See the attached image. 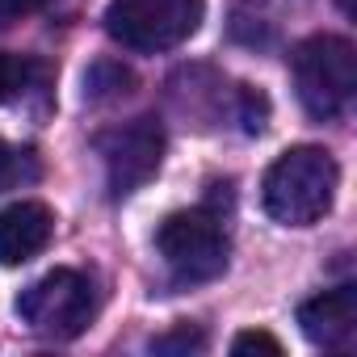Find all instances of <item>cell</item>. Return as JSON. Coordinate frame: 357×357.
Returning a JSON list of instances; mask_svg holds the SVG:
<instances>
[{"instance_id":"obj_1","label":"cell","mask_w":357,"mask_h":357,"mask_svg":"<svg viewBox=\"0 0 357 357\" xmlns=\"http://www.w3.org/2000/svg\"><path fill=\"white\" fill-rule=\"evenodd\" d=\"M340 185V168L332 160V151L324 147H290L282 151L261 185V202L265 215L282 227H311L332 211Z\"/></svg>"},{"instance_id":"obj_2","label":"cell","mask_w":357,"mask_h":357,"mask_svg":"<svg viewBox=\"0 0 357 357\" xmlns=\"http://www.w3.org/2000/svg\"><path fill=\"white\" fill-rule=\"evenodd\" d=\"M294 93L319 122L340 118L357 97V51L340 34H311L290 55Z\"/></svg>"},{"instance_id":"obj_3","label":"cell","mask_w":357,"mask_h":357,"mask_svg":"<svg viewBox=\"0 0 357 357\" xmlns=\"http://www.w3.org/2000/svg\"><path fill=\"white\" fill-rule=\"evenodd\" d=\"M155 252H160L164 269L172 273V282H181V286H206V282L223 278L227 257H231L223 215L211 206L168 215L155 231Z\"/></svg>"},{"instance_id":"obj_4","label":"cell","mask_w":357,"mask_h":357,"mask_svg":"<svg viewBox=\"0 0 357 357\" xmlns=\"http://www.w3.org/2000/svg\"><path fill=\"white\" fill-rule=\"evenodd\" d=\"M206 5L202 0H109L105 34L139 55H160L198 34Z\"/></svg>"},{"instance_id":"obj_5","label":"cell","mask_w":357,"mask_h":357,"mask_svg":"<svg viewBox=\"0 0 357 357\" xmlns=\"http://www.w3.org/2000/svg\"><path fill=\"white\" fill-rule=\"evenodd\" d=\"M97 298L80 269H51L17 294L22 324L43 340H76L93 324Z\"/></svg>"},{"instance_id":"obj_6","label":"cell","mask_w":357,"mask_h":357,"mask_svg":"<svg viewBox=\"0 0 357 357\" xmlns=\"http://www.w3.org/2000/svg\"><path fill=\"white\" fill-rule=\"evenodd\" d=\"M97 155H101V168H105L109 194L114 198L135 194L164 164V126H160V118L143 114V118H130L114 130H101L97 135Z\"/></svg>"},{"instance_id":"obj_7","label":"cell","mask_w":357,"mask_h":357,"mask_svg":"<svg viewBox=\"0 0 357 357\" xmlns=\"http://www.w3.org/2000/svg\"><path fill=\"white\" fill-rule=\"evenodd\" d=\"M298 328L319 349H349L357 340V286H336L298 303Z\"/></svg>"},{"instance_id":"obj_8","label":"cell","mask_w":357,"mask_h":357,"mask_svg":"<svg viewBox=\"0 0 357 357\" xmlns=\"http://www.w3.org/2000/svg\"><path fill=\"white\" fill-rule=\"evenodd\" d=\"M55 236V215L47 202H13L0 211V265H26L34 261Z\"/></svg>"},{"instance_id":"obj_9","label":"cell","mask_w":357,"mask_h":357,"mask_svg":"<svg viewBox=\"0 0 357 357\" xmlns=\"http://www.w3.org/2000/svg\"><path fill=\"white\" fill-rule=\"evenodd\" d=\"M130 89H135V76H130L122 63H109V59L93 63L89 76H84V97H89V101H109V97H122V93H130Z\"/></svg>"},{"instance_id":"obj_10","label":"cell","mask_w":357,"mask_h":357,"mask_svg":"<svg viewBox=\"0 0 357 357\" xmlns=\"http://www.w3.org/2000/svg\"><path fill=\"white\" fill-rule=\"evenodd\" d=\"M34 176H38L34 155L0 139V194H5V190H17V185H26V181H34Z\"/></svg>"},{"instance_id":"obj_11","label":"cell","mask_w":357,"mask_h":357,"mask_svg":"<svg viewBox=\"0 0 357 357\" xmlns=\"http://www.w3.org/2000/svg\"><path fill=\"white\" fill-rule=\"evenodd\" d=\"M30 76H34V63L30 59L0 51V105H9L13 97H22L30 89Z\"/></svg>"},{"instance_id":"obj_12","label":"cell","mask_w":357,"mask_h":357,"mask_svg":"<svg viewBox=\"0 0 357 357\" xmlns=\"http://www.w3.org/2000/svg\"><path fill=\"white\" fill-rule=\"evenodd\" d=\"M202 349H206V336L194 328H176V332L151 340V353H202Z\"/></svg>"},{"instance_id":"obj_13","label":"cell","mask_w":357,"mask_h":357,"mask_svg":"<svg viewBox=\"0 0 357 357\" xmlns=\"http://www.w3.org/2000/svg\"><path fill=\"white\" fill-rule=\"evenodd\" d=\"M231 353L244 357V353H269V357H282V340L269 336V332H240L231 340Z\"/></svg>"},{"instance_id":"obj_14","label":"cell","mask_w":357,"mask_h":357,"mask_svg":"<svg viewBox=\"0 0 357 357\" xmlns=\"http://www.w3.org/2000/svg\"><path fill=\"white\" fill-rule=\"evenodd\" d=\"M43 5H47V0H0V30L22 22V17H34Z\"/></svg>"},{"instance_id":"obj_15","label":"cell","mask_w":357,"mask_h":357,"mask_svg":"<svg viewBox=\"0 0 357 357\" xmlns=\"http://www.w3.org/2000/svg\"><path fill=\"white\" fill-rule=\"evenodd\" d=\"M340 9H344V13H349V17H353V13H357V5H353V0H340Z\"/></svg>"}]
</instances>
